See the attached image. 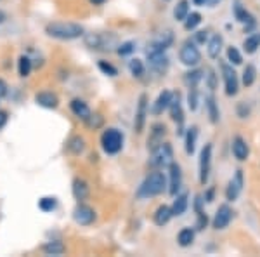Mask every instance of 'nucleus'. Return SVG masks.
Here are the masks:
<instances>
[{"mask_svg":"<svg viewBox=\"0 0 260 257\" xmlns=\"http://www.w3.org/2000/svg\"><path fill=\"white\" fill-rule=\"evenodd\" d=\"M167 186H169V183H167L165 174L160 172V168H154L153 172H149L146 176V179L142 181V184L137 189V198L139 200H146V198L158 196L165 191Z\"/></svg>","mask_w":260,"mask_h":257,"instance_id":"nucleus-1","label":"nucleus"},{"mask_svg":"<svg viewBox=\"0 0 260 257\" xmlns=\"http://www.w3.org/2000/svg\"><path fill=\"white\" fill-rule=\"evenodd\" d=\"M45 33L57 40H75L83 35V28L77 23H49Z\"/></svg>","mask_w":260,"mask_h":257,"instance_id":"nucleus-2","label":"nucleus"},{"mask_svg":"<svg viewBox=\"0 0 260 257\" xmlns=\"http://www.w3.org/2000/svg\"><path fill=\"white\" fill-rule=\"evenodd\" d=\"M101 146L106 155H116L123 148V134L116 127H108L101 136Z\"/></svg>","mask_w":260,"mask_h":257,"instance_id":"nucleus-3","label":"nucleus"},{"mask_svg":"<svg viewBox=\"0 0 260 257\" xmlns=\"http://www.w3.org/2000/svg\"><path fill=\"white\" fill-rule=\"evenodd\" d=\"M85 44L94 50H111L118 45V37L113 33H89L85 37Z\"/></svg>","mask_w":260,"mask_h":257,"instance_id":"nucleus-4","label":"nucleus"},{"mask_svg":"<svg viewBox=\"0 0 260 257\" xmlns=\"http://www.w3.org/2000/svg\"><path fill=\"white\" fill-rule=\"evenodd\" d=\"M172 162H174V151L169 142H161L156 150L151 151L149 165L153 168H169Z\"/></svg>","mask_w":260,"mask_h":257,"instance_id":"nucleus-5","label":"nucleus"},{"mask_svg":"<svg viewBox=\"0 0 260 257\" xmlns=\"http://www.w3.org/2000/svg\"><path fill=\"white\" fill-rule=\"evenodd\" d=\"M179 60L184 66H189V68H194V66L200 65L201 61V52L198 49V44L194 40H186L182 44V47L179 50Z\"/></svg>","mask_w":260,"mask_h":257,"instance_id":"nucleus-6","label":"nucleus"},{"mask_svg":"<svg viewBox=\"0 0 260 257\" xmlns=\"http://www.w3.org/2000/svg\"><path fill=\"white\" fill-rule=\"evenodd\" d=\"M220 71H222V78H224L225 96L233 98V96H236L238 91H240V80H238V73L234 71L231 63H229V65H228V63H222Z\"/></svg>","mask_w":260,"mask_h":257,"instance_id":"nucleus-7","label":"nucleus"},{"mask_svg":"<svg viewBox=\"0 0 260 257\" xmlns=\"http://www.w3.org/2000/svg\"><path fill=\"white\" fill-rule=\"evenodd\" d=\"M212 145L207 142V145L201 148L200 153V183L207 184L208 179H210V168H212Z\"/></svg>","mask_w":260,"mask_h":257,"instance_id":"nucleus-8","label":"nucleus"},{"mask_svg":"<svg viewBox=\"0 0 260 257\" xmlns=\"http://www.w3.org/2000/svg\"><path fill=\"white\" fill-rule=\"evenodd\" d=\"M243 186H245V176H243V170H236V174L231 178V181L228 183V188H225V198L228 202H236L240 198Z\"/></svg>","mask_w":260,"mask_h":257,"instance_id":"nucleus-9","label":"nucleus"},{"mask_svg":"<svg viewBox=\"0 0 260 257\" xmlns=\"http://www.w3.org/2000/svg\"><path fill=\"white\" fill-rule=\"evenodd\" d=\"M95 217H98L95 210L89 207V205L82 204V202H78V205L73 210V221L80 226H90L95 221Z\"/></svg>","mask_w":260,"mask_h":257,"instance_id":"nucleus-10","label":"nucleus"},{"mask_svg":"<svg viewBox=\"0 0 260 257\" xmlns=\"http://www.w3.org/2000/svg\"><path fill=\"white\" fill-rule=\"evenodd\" d=\"M233 217H234V210L225 204L220 205V207L217 209L215 216H213V221H212L213 230H225V227L231 224Z\"/></svg>","mask_w":260,"mask_h":257,"instance_id":"nucleus-11","label":"nucleus"},{"mask_svg":"<svg viewBox=\"0 0 260 257\" xmlns=\"http://www.w3.org/2000/svg\"><path fill=\"white\" fill-rule=\"evenodd\" d=\"M182 188V168L177 162H172L169 167V193L175 196Z\"/></svg>","mask_w":260,"mask_h":257,"instance_id":"nucleus-12","label":"nucleus"},{"mask_svg":"<svg viewBox=\"0 0 260 257\" xmlns=\"http://www.w3.org/2000/svg\"><path fill=\"white\" fill-rule=\"evenodd\" d=\"M148 96L141 94L139 96V103H137V109H136V119H134V127H136L137 132H142L146 125V117H148Z\"/></svg>","mask_w":260,"mask_h":257,"instance_id":"nucleus-13","label":"nucleus"},{"mask_svg":"<svg viewBox=\"0 0 260 257\" xmlns=\"http://www.w3.org/2000/svg\"><path fill=\"white\" fill-rule=\"evenodd\" d=\"M174 44V35H172V32H165L160 39L153 40L151 44L148 45V50H146V54H160V52H165L167 49L170 47V45Z\"/></svg>","mask_w":260,"mask_h":257,"instance_id":"nucleus-14","label":"nucleus"},{"mask_svg":"<svg viewBox=\"0 0 260 257\" xmlns=\"http://www.w3.org/2000/svg\"><path fill=\"white\" fill-rule=\"evenodd\" d=\"M231 150H233V155H234V158H236L238 162H246L248 157H250V146L241 136H234L233 137Z\"/></svg>","mask_w":260,"mask_h":257,"instance_id":"nucleus-15","label":"nucleus"},{"mask_svg":"<svg viewBox=\"0 0 260 257\" xmlns=\"http://www.w3.org/2000/svg\"><path fill=\"white\" fill-rule=\"evenodd\" d=\"M233 11H234V18H236V21H240V23L245 24V32L246 33H250L251 30H253V28H255V18L245 9V7L241 6L240 2L234 4Z\"/></svg>","mask_w":260,"mask_h":257,"instance_id":"nucleus-16","label":"nucleus"},{"mask_svg":"<svg viewBox=\"0 0 260 257\" xmlns=\"http://www.w3.org/2000/svg\"><path fill=\"white\" fill-rule=\"evenodd\" d=\"M169 109H170V119L174 120L175 124L179 125V127H182V124H184V111H182V103H180V94H179V92H174Z\"/></svg>","mask_w":260,"mask_h":257,"instance_id":"nucleus-17","label":"nucleus"},{"mask_svg":"<svg viewBox=\"0 0 260 257\" xmlns=\"http://www.w3.org/2000/svg\"><path fill=\"white\" fill-rule=\"evenodd\" d=\"M35 101L39 106L47 108V109H56L59 106V98H57L54 92H49V91L39 92V94L35 96Z\"/></svg>","mask_w":260,"mask_h":257,"instance_id":"nucleus-18","label":"nucleus"},{"mask_svg":"<svg viewBox=\"0 0 260 257\" xmlns=\"http://www.w3.org/2000/svg\"><path fill=\"white\" fill-rule=\"evenodd\" d=\"M165 132H167V129H165V125H163V124H154L153 127H151V136L148 139V150L149 151L156 150L158 146L161 145Z\"/></svg>","mask_w":260,"mask_h":257,"instance_id":"nucleus-19","label":"nucleus"},{"mask_svg":"<svg viewBox=\"0 0 260 257\" xmlns=\"http://www.w3.org/2000/svg\"><path fill=\"white\" fill-rule=\"evenodd\" d=\"M71 191H73L75 200L83 202V200H87V198H89V195H90V186H89V183H87L85 179L77 178V179L73 181Z\"/></svg>","mask_w":260,"mask_h":257,"instance_id":"nucleus-20","label":"nucleus"},{"mask_svg":"<svg viewBox=\"0 0 260 257\" xmlns=\"http://www.w3.org/2000/svg\"><path fill=\"white\" fill-rule=\"evenodd\" d=\"M224 47V37L220 33H213L207 42V52L212 60H217L220 56V50Z\"/></svg>","mask_w":260,"mask_h":257,"instance_id":"nucleus-21","label":"nucleus"},{"mask_svg":"<svg viewBox=\"0 0 260 257\" xmlns=\"http://www.w3.org/2000/svg\"><path fill=\"white\" fill-rule=\"evenodd\" d=\"M172 96H174V92H170V91H163V92H160V96H158L156 101L153 103L151 113H153V115H161V113L165 111V109H169L170 101H172Z\"/></svg>","mask_w":260,"mask_h":257,"instance_id":"nucleus-22","label":"nucleus"},{"mask_svg":"<svg viewBox=\"0 0 260 257\" xmlns=\"http://www.w3.org/2000/svg\"><path fill=\"white\" fill-rule=\"evenodd\" d=\"M70 108H71V111H73V115L77 117V119L83 120V122L89 119L90 113H92V111H90V108H89V104H87L83 99H78V98L71 99Z\"/></svg>","mask_w":260,"mask_h":257,"instance_id":"nucleus-23","label":"nucleus"},{"mask_svg":"<svg viewBox=\"0 0 260 257\" xmlns=\"http://www.w3.org/2000/svg\"><path fill=\"white\" fill-rule=\"evenodd\" d=\"M174 198L175 200H174V204H172V214H174V217H180L187 210L189 195H187V193H177Z\"/></svg>","mask_w":260,"mask_h":257,"instance_id":"nucleus-24","label":"nucleus"},{"mask_svg":"<svg viewBox=\"0 0 260 257\" xmlns=\"http://www.w3.org/2000/svg\"><path fill=\"white\" fill-rule=\"evenodd\" d=\"M149 65L151 68L154 71H158V73H163V71H167L169 68V58L165 56V52H160V54H149Z\"/></svg>","mask_w":260,"mask_h":257,"instance_id":"nucleus-25","label":"nucleus"},{"mask_svg":"<svg viewBox=\"0 0 260 257\" xmlns=\"http://www.w3.org/2000/svg\"><path fill=\"white\" fill-rule=\"evenodd\" d=\"M172 217H174V214H172V207H169V205H160L156 212L153 214V221L156 226H165Z\"/></svg>","mask_w":260,"mask_h":257,"instance_id":"nucleus-26","label":"nucleus"},{"mask_svg":"<svg viewBox=\"0 0 260 257\" xmlns=\"http://www.w3.org/2000/svg\"><path fill=\"white\" fill-rule=\"evenodd\" d=\"M205 106H207V113H208V119H210L212 124H219L220 120V111H219V104L213 96H208L205 99Z\"/></svg>","mask_w":260,"mask_h":257,"instance_id":"nucleus-27","label":"nucleus"},{"mask_svg":"<svg viewBox=\"0 0 260 257\" xmlns=\"http://www.w3.org/2000/svg\"><path fill=\"white\" fill-rule=\"evenodd\" d=\"M194 237H196V233H194V230L192 227H182V230L179 231V235H177V243L180 247H191L192 243H194Z\"/></svg>","mask_w":260,"mask_h":257,"instance_id":"nucleus-28","label":"nucleus"},{"mask_svg":"<svg viewBox=\"0 0 260 257\" xmlns=\"http://www.w3.org/2000/svg\"><path fill=\"white\" fill-rule=\"evenodd\" d=\"M196 141H198V127L192 125V127L187 129V132H186V153L189 155V157L194 155Z\"/></svg>","mask_w":260,"mask_h":257,"instance_id":"nucleus-29","label":"nucleus"},{"mask_svg":"<svg viewBox=\"0 0 260 257\" xmlns=\"http://www.w3.org/2000/svg\"><path fill=\"white\" fill-rule=\"evenodd\" d=\"M42 252L47 255H62L66 252L64 243L59 242V240H54V242H47L44 247H42Z\"/></svg>","mask_w":260,"mask_h":257,"instance_id":"nucleus-30","label":"nucleus"},{"mask_svg":"<svg viewBox=\"0 0 260 257\" xmlns=\"http://www.w3.org/2000/svg\"><path fill=\"white\" fill-rule=\"evenodd\" d=\"M258 47H260V33H251V35H248L243 40V50H245L246 54L257 52Z\"/></svg>","mask_w":260,"mask_h":257,"instance_id":"nucleus-31","label":"nucleus"},{"mask_svg":"<svg viewBox=\"0 0 260 257\" xmlns=\"http://www.w3.org/2000/svg\"><path fill=\"white\" fill-rule=\"evenodd\" d=\"M85 150V139L82 136H73L68 141V151L71 155H82Z\"/></svg>","mask_w":260,"mask_h":257,"instance_id":"nucleus-32","label":"nucleus"},{"mask_svg":"<svg viewBox=\"0 0 260 257\" xmlns=\"http://www.w3.org/2000/svg\"><path fill=\"white\" fill-rule=\"evenodd\" d=\"M205 71L203 70H191L184 75V82H186L187 87H198V83L203 80Z\"/></svg>","mask_w":260,"mask_h":257,"instance_id":"nucleus-33","label":"nucleus"},{"mask_svg":"<svg viewBox=\"0 0 260 257\" xmlns=\"http://www.w3.org/2000/svg\"><path fill=\"white\" fill-rule=\"evenodd\" d=\"M189 12V0H179L177 6L174 7V18L177 21H184Z\"/></svg>","mask_w":260,"mask_h":257,"instance_id":"nucleus-34","label":"nucleus"},{"mask_svg":"<svg viewBox=\"0 0 260 257\" xmlns=\"http://www.w3.org/2000/svg\"><path fill=\"white\" fill-rule=\"evenodd\" d=\"M255 80H257V70H255L253 65H246L245 70H243V85L245 87H251L255 83Z\"/></svg>","mask_w":260,"mask_h":257,"instance_id":"nucleus-35","label":"nucleus"},{"mask_svg":"<svg viewBox=\"0 0 260 257\" xmlns=\"http://www.w3.org/2000/svg\"><path fill=\"white\" fill-rule=\"evenodd\" d=\"M182 23H184V28H186L187 32L196 30V28L201 24V14H200V12H189V14H187V18L184 19Z\"/></svg>","mask_w":260,"mask_h":257,"instance_id":"nucleus-36","label":"nucleus"},{"mask_svg":"<svg viewBox=\"0 0 260 257\" xmlns=\"http://www.w3.org/2000/svg\"><path fill=\"white\" fill-rule=\"evenodd\" d=\"M31 68H33V65H31V60L28 56H21L19 58V61H18V71H19V77H28V75L31 73Z\"/></svg>","mask_w":260,"mask_h":257,"instance_id":"nucleus-37","label":"nucleus"},{"mask_svg":"<svg viewBox=\"0 0 260 257\" xmlns=\"http://www.w3.org/2000/svg\"><path fill=\"white\" fill-rule=\"evenodd\" d=\"M128 70H130V73L134 75L136 78H141L142 75H144V71H146V68H144V63H142L141 60H130L128 61Z\"/></svg>","mask_w":260,"mask_h":257,"instance_id":"nucleus-38","label":"nucleus"},{"mask_svg":"<svg viewBox=\"0 0 260 257\" xmlns=\"http://www.w3.org/2000/svg\"><path fill=\"white\" fill-rule=\"evenodd\" d=\"M57 207V200L54 196H44L39 200V209L42 212H52Z\"/></svg>","mask_w":260,"mask_h":257,"instance_id":"nucleus-39","label":"nucleus"},{"mask_svg":"<svg viewBox=\"0 0 260 257\" xmlns=\"http://www.w3.org/2000/svg\"><path fill=\"white\" fill-rule=\"evenodd\" d=\"M225 56H228V61L231 63V65H234V66H238V65H241V63H243L241 52L236 47H233V45L228 47V52H225Z\"/></svg>","mask_w":260,"mask_h":257,"instance_id":"nucleus-40","label":"nucleus"},{"mask_svg":"<svg viewBox=\"0 0 260 257\" xmlns=\"http://www.w3.org/2000/svg\"><path fill=\"white\" fill-rule=\"evenodd\" d=\"M198 103H200L198 87H189V94H187V104H189L191 111H196V109H198Z\"/></svg>","mask_w":260,"mask_h":257,"instance_id":"nucleus-41","label":"nucleus"},{"mask_svg":"<svg viewBox=\"0 0 260 257\" xmlns=\"http://www.w3.org/2000/svg\"><path fill=\"white\" fill-rule=\"evenodd\" d=\"M85 124H87V127L89 129H99V127H103V124H104V119L99 115V113H90V117L85 120Z\"/></svg>","mask_w":260,"mask_h":257,"instance_id":"nucleus-42","label":"nucleus"},{"mask_svg":"<svg viewBox=\"0 0 260 257\" xmlns=\"http://www.w3.org/2000/svg\"><path fill=\"white\" fill-rule=\"evenodd\" d=\"M205 82H207V87L210 91H215L217 85H219V78H217L215 71L213 70H207V75H205Z\"/></svg>","mask_w":260,"mask_h":257,"instance_id":"nucleus-43","label":"nucleus"},{"mask_svg":"<svg viewBox=\"0 0 260 257\" xmlns=\"http://www.w3.org/2000/svg\"><path fill=\"white\" fill-rule=\"evenodd\" d=\"M99 70L103 71L104 75H108V77H116V75H118V70L108 61H99Z\"/></svg>","mask_w":260,"mask_h":257,"instance_id":"nucleus-44","label":"nucleus"},{"mask_svg":"<svg viewBox=\"0 0 260 257\" xmlns=\"http://www.w3.org/2000/svg\"><path fill=\"white\" fill-rule=\"evenodd\" d=\"M134 50H136V44H134V42H123V44L118 45L116 52H118V56H128Z\"/></svg>","mask_w":260,"mask_h":257,"instance_id":"nucleus-45","label":"nucleus"},{"mask_svg":"<svg viewBox=\"0 0 260 257\" xmlns=\"http://www.w3.org/2000/svg\"><path fill=\"white\" fill-rule=\"evenodd\" d=\"M207 226H208V216L205 214V210H201V212H196V230L203 231Z\"/></svg>","mask_w":260,"mask_h":257,"instance_id":"nucleus-46","label":"nucleus"},{"mask_svg":"<svg viewBox=\"0 0 260 257\" xmlns=\"http://www.w3.org/2000/svg\"><path fill=\"white\" fill-rule=\"evenodd\" d=\"M192 40H194L198 45L207 44V42H208V32H207V30H200V32H196V33H194V37H192Z\"/></svg>","mask_w":260,"mask_h":257,"instance_id":"nucleus-47","label":"nucleus"},{"mask_svg":"<svg viewBox=\"0 0 260 257\" xmlns=\"http://www.w3.org/2000/svg\"><path fill=\"white\" fill-rule=\"evenodd\" d=\"M238 115H240V119H246L250 115V108L246 106V103L238 104Z\"/></svg>","mask_w":260,"mask_h":257,"instance_id":"nucleus-48","label":"nucleus"},{"mask_svg":"<svg viewBox=\"0 0 260 257\" xmlns=\"http://www.w3.org/2000/svg\"><path fill=\"white\" fill-rule=\"evenodd\" d=\"M213 196H215V189L213 188H210V189H207V191H205V202H207V204H212L213 202Z\"/></svg>","mask_w":260,"mask_h":257,"instance_id":"nucleus-49","label":"nucleus"},{"mask_svg":"<svg viewBox=\"0 0 260 257\" xmlns=\"http://www.w3.org/2000/svg\"><path fill=\"white\" fill-rule=\"evenodd\" d=\"M7 119H9V115H7V111H2V109H0V129L6 127Z\"/></svg>","mask_w":260,"mask_h":257,"instance_id":"nucleus-50","label":"nucleus"},{"mask_svg":"<svg viewBox=\"0 0 260 257\" xmlns=\"http://www.w3.org/2000/svg\"><path fill=\"white\" fill-rule=\"evenodd\" d=\"M6 94H7V83L4 82L2 78H0V99H2Z\"/></svg>","mask_w":260,"mask_h":257,"instance_id":"nucleus-51","label":"nucleus"},{"mask_svg":"<svg viewBox=\"0 0 260 257\" xmlns=\"http://www.w3.org/2000/svg\"><path fill=\"white\" fill-rule=\"evenodd\" d=\"M192 4H194V6H198V7H203V6H207V4H208V0H192Z\"/></svg>","mask_w":260,"mask_h":257,"instance_id":"nucleus-52","label":"nucleus"},{"mask_svg":"<svg viewBox=\"0 0 260 257\" xmlns=\"http://www.w3.org/2000/svg\"><path fill=\"white\" fill-rule=\"evenodd\" d=\"M89 2L92 4V6H103L106 0H89Z\"/></svg>","mask_w":260,"mask_h":257,"instance_id":"nucleus-53","label":"nucleus"},{"mask_svg":"<svg viewBox=\"0 0 260 257\" xmlns=\"http://www.w3.org/2000/svg\"><path fill=\"white\" fill-rule=\"evenodd\" d=\"M6 19H7V14L4 11H0V24L6 23Z\"/></svg>","mask_w":260,"mask_h":257,"instance_id":"nucleus-54","label":"nucleus"},{"mask_svg":"<svg viewBox=\"0 0 260 257\" xmlns=\"http://www.w3.org/2000/svg\"><path fill=\"white\" fill-rule=\"evenodd\" d=\"M219 2H222V0H208V4H210L212 7L215 6V4H219Z\"/></svg>","mask_w":260,"mask_h":257,"instance_id":"nucleus-55","label":"nucleus"}]
</instances>
